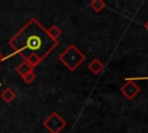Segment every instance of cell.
<instances>
[{
	"instance_id": "8",
	"label": "cell",
	"mask_w": 148,
	"mask_h": 133,
	"mask_svg": "<svg viewBox=\"0 0 148 133\" xmlns=\"http://www.w3.org/2000/svg\"><path fill=\"white\" fill-rule=\"evenodd\" d=\"M31 71H34V68L25 61V60H23L22 62H20L18 64V66L15 68V72L22 77V76H24L25 74H28L29 72H31Z\"/></svg>"
},
{
	"instance_id": "14",
	"label": "cell",
	"mask_w": 148,
	"mask_h": 133,
	"mask_svg": "<svg viewBox=\"0 0 148 133\" xmlns=\"http://www.w3.org/2000/svg\"><path fill=\"white\" fill-rule=\"evenodd\" d=\"M145 28H146V29H147V30H148V21H147V22H146V23H145Z\"/></svg>"
},
{
	"instance_id": "13",
	"label": "cell",
	"mask_w": 148,
	"mask_h": 133,
	"mask_svg": "<svg viewBox=\"0 0 148 133\" xmlns=\"http://www.w3.org/2000/svg\"><path fill=\"white\" fill-rule=\"evenodd\" d=\"M3 60H5V57H3V56H2L1 53H0V64H1V62H2Z\"/></svg>"
},
{
	"instance_id": "3",
	"label": "cell",
	"mask_w": 148,
	"mask_h": 133,
	"mask_svg": "<svg viewBox=\"0 0 148 133\" xmlns=\"http://www.w3.org/2000/svg\"><path fill=\"white\" fill-rule=\"evenodd\" d=\"M67 123L66 120L57 112L53 111L51 112L46 119L43 121V126L50 132V133H60L65 127H66Z\"/></svg>"
},
{
	"instance_id": "7",
	"label": "cell",
	"mask_w": 148,
	"mask_h": 133,
	"mask_svg": "<svg viewBox=\"0 0 148 133\" xmlns=\"http://www.w3.org/2000/svg\"><path fill=\"white\" fill-rule=\"evenodd\" d=\"M46 31H47V35L50 36L51 39H53L56 42H59V37L61 36L62 31H61V29L57 24H52L49 29H46Z\"/></svg>"
},
{
	"instance_id": "9",
	"label": "cell",
	"mask_w": 148,
	"mask_h": 133,
	"mask_svg": "<svg viewBox=\"0 0 148 133\" xmlns=\"http://www.w3.org/2000/svg\"><path fill=\"white\" fill-rule=\"evenodd\" d=\"M89 7L96 12V13H101L105 7H106V3L103 1V0H91L89 2Z\"/></svg>"
},
{
	"instance_id": "1",
	"label": "cell",
	"mask_w": 148,
	"mask_h": 133,
	"mask_svg": "<svg viewBox=\"0 0 148 133\" xmlns=\"http://www.w3.org/2000/svg\"><path fill=\"white\" fill-rule=\"evenodd\" d=\"M8 44L16 54L24 59L31 53H36L44 59L59 45V42L51 39L46 29L38 22V20L31 17Z\"/></svg>"
},
{
	"instance_id": "15",
	"label": "cell",
	"mask_w": 148,
	"mask_h": 133,
	"mask_svg": "<svg viewBox=\"0 0 148 133\" xmlns=\"http://www.w3.org/2000/svg\"><path fill=\"white\" fill-rule=\"evenodd\" d=\"M0 84H1V83H0Z\"/></svg>"
},
{
	"instance_id": "5",
	"label": "cell",
	"mask_w": 148,
	"mask_h": 133,
	"mask_svg": "<svg viewBox=\"0 0 148 133\" xmlns=\"http://www.w3.org/2000/svg\"><path fill=\"white\" fill-rule=\"evenodd\" d=\"M104 67H105V65H104L98 58H94V59L88 64V69H89L92 74H95V75L99 74V73L104 69Z\"/></svg>"
},
{
	"instance_id": "6",
	"label": "cell",
	"mask_w": 148,
	"mask_h": 133,
	"mask_svg": "<svg viewBox=\"0 0 148 133\" xmlns=\"http://www.w3.org/2000/svg\"><path fill=\"white\" fill-rule=\"evenodd\" d=\"M0 97H1V99H2L3 102L10 103V102H13V101L15 99L16 94H15V91H14L10 87H7L6 89H3V90L0 93Z\"/></svg>"
},
{
	"instance_id": "10",
	"label": "cell",
	"mask_w": 148,
	"mask_h": 133,
	"mask_svg": "<svg viewBox=\"0 0 148 133\" xmlns=\"http://www.w3.org/2000/svg\"><path fill=\"white\" fill-rule=\"evenodd\" d=\"M24 60H25V61H27V62H28L32 68H36V67L42 62V60H43V59H42L38 54H36V53H31V54H30V56H28Z\"/></svg>"
},
{
	"instance_id": "12",
	"label": "cell",
	"mask_w": 148,
	"mask_h": 133,
	"mask_svg": "<svg viewBox=\"0 0 148 133\" xmlns=\"http://www.w3.org/2000/svg\"><path fill=\"white\" fill-rule=\"evenodd\" d=\"M125 79H127V80H131V81H146V80H148V76H143V77H125Z\"/></svg>"
},
{
	"instance_id": "2",
	"label": "cell",
	"mask_w": 148,
	"mask_h": 133,
	"mask_svg": "<svg viewBox=\"0 0 148 133\" xmlns=\"http://www.w3.org/2000/svg\"><path fill=\"white\" fill-rule=\"evenodd\" d=\"M58 60L71 72H74L84 60L86 56L75 44H69L58 57Z\"/></svg>"
},
{
	"instance_id": "11",
	"label": "cell",
	"mask_w": 148,
	"mask_h": 133,
	"mask_svg": "<svg viewBox=\"0 0 148 133\" xmlns=\"http://www.w3.org/2000/svg\"><path fill=\"white\" fill-rule=\"evenodd\" d=\"M36 79H37V75L35 74L34 71H31V72H29L28 74H25L24 76H22V80H23L24 83H27V84H31Z\"/></svg>"
},
{
	"instance_id": "4",
	"label": "cell",
	"mask_w": 148,
	"mask_h": 133,
	"mask_svg": "<svg viewBox=\"0 0 148 133\" xmlns=\"http://www.w3.org/2000/svg\"><path fill=\"white\" fill-rule=\"evenodd\" d=\"M120 93L127 99H133L140 93V87L134 81H131V80L125 79V83L120 87Z\"/></svg>"
}]
</instances>
